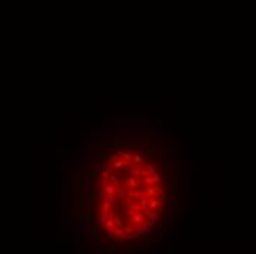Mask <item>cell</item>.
<instances>
[{
	"instance_id": "cell-1",
	"label": "cell",
	"mask_w": 256,
	"mask_h": 254,
	"mask_svg": "<svg viewBox=\"0 0 256 254\" xmlns=\"http://www.w3.org/2000/svg\"><path fill=\"white\" fill-rule=\"evenodd\" d=\"M152 226H153V223H150L149 220H144V222H141V223L135 225L134 229H135V232L138 234V237H144L149 231L152 229Z\"/></svg>"
},
{
	"instance_id": "cell-2",
	"label": "cell",
	"mask_w": 256,
	"mask_h": 254,
	"mask_svg": "<svg viewBox=\"0 0 256 254\" xmlns=\"http://www.w3.org/2000/svg\"><path fill=\"white\" fill-rule=\"evenodd\" d=\"M146 220V214L141 213V212H137L133 216H127V222L130 223V225H138V223H141V222H144Z\"/></svg>"
},
{
	"instance_id": "cell-3",
	"label": "cell",
	"mask_w": 256,
	"mask_h": 254,
	"mask_svg": "<svg viewBox=\"0 0 256 254\" xmlns=\"http://www.w3.org/2000/svg\"><path fill=\"white\" fill-rule=\"evenodd\" d=\"M147 213H146V219H149V222L150 223H156L158 222V219H159V212H156L155 209L153 210H146Z\"/></svg>"
},
{
	"instance_id": "cell-4",
	"label": "cell",
	"mask_w": 256,
	"mask_h": 254,
	"mask_svg": "<svg viewBox=\"0 0 256 254\" xmlns=\"http://www.w3.org/2000/svg\"><path fill=\"white\" fill-rule=\"evenodd\" d=\"M138 182H140V179L137 178V176H127V185L128 188H131V189H135V188L138 187Z\"/></svg>"
},
{
	"instance_id": "cell-5",
	"label": "cell",
	"mask_w": 256,
	"mask_h": 254,
	"mask_svg": "<svg viewBox=\"0 0 256 254\" xmlns=\"http://www.w3.org/2000/svg\"><path fill=\"white\" fill-rule=\"evenodd\" d=\"M162 206V201L161 200H158V198H149V204H147V207H146V210H153V209H159Z\"/></svg>"
},
{
	"instance_id": "cell-6",
	"label": "cell",
	"mask_w": 256,
	"mask_h": 254,
	"mask_svg": "<svg viewBox=\"0 0 256 254\" xmlns=\"http://www.w3.org/2000/svg\"><path fill=\"white\" fill-rule=\"evenodd\" d=\"M118 198H119V197L116 195V192H113V194H105V192H103V195H102V200L108 201V203H110V204H113Z\"/></svg>"
},
{
	"instance_id": "cell-7",
	"label": "cell",
	"mask_w": 256,
	"mask_h": 254,
	"mask_svg": "<svg viewBox=\"0 0 256 254\" xmlns=\"http://www.w3.org/2000/svg\"><path fill=\"white\" fill-rule=\"evenodd\" d=\"M124 229L122 228H118V226H115L113 228V231H112V237H115L116 240H121V241H124Z\"/></svg>"
},
{
	"instance_id": "cell-8",
	"label": "cell",
	"mask_w": 256,
	"mask_h": 254,
	"mask_svg": "<svg viewBox=\"0 0 256 254\" xmlns=\"http://www.w3.org/2000/svg\"><path fill=\"white\" fill-rule=\"evenodd\" d=\"M144 195L149 197V198H152L153 195H156V188L153 187V185H149V187L144 189Z\"/></svg>"
},
{
	"instance_id": "cell-9",
	"label": "cell",
	"mask_w": 256,
	"mask_h": 254,
	"mask_svg": "<svg viewBox=\"0 0 256 254\" xmlns=\"http://www.w3.org/2000/svg\"><path fill=\"white\" fill-rule=\"evenodd\" d=\"M112 166H113V169L119 171V169H122V168L125 166V162L122 160V159H115V160H113V163H112Z\"/></svg>"
},
{
	"instance_id": "cell-10",
	"label": "cell",
	"mask_w": 256,
	"mask_h": 254,
	"mask_svg": "<svg viewBox=\"0 0 256 254\" xmlns=\"http://www.w3.org/2000/svg\"><path fill=\"white\" fill-rule=\"evenodd\" d=\"M141 166H143V168H144V169L147 171V174H149V175H153L155 172H156V168H155V166H153L152 163H146V162H144V163H143Z\"/></svg>"
},
{
	"instance_id": "cell-11",
	"label": "cell",
	"mask_w": 256,
	"mask_h": 254,
	"mask_svg": "<svg viewBox=\"0 0 256 254\" xmlns=\"http://www.w3.org/2000/svg\"><path fill=\"white\" fill-rule=\"evenodd\" d=\"M108 182L113 184L115 187H118V185H119V179H118V176H116V175H113L112 172H110V174H109V176H108Z\"/></svg>"
},
{
	"instance_id": "cell-12",
	"label": "cell",
	"mask_w": 256,
	"mask_h": 254,
	"mask_svg": "<svg viewBox=\"0 0 256 254\" xmlns=\"http://www.w3.org/2000/svg\"><path fill=\"white\" fill-rule=\"evenodd\" d=\"M137 201L140 203V206L143 207V210H146V207H147V204H149V197L143 195V197H140V198H138Z\"/></svg>"
},
{
	"instance_id": "cell-13",
	"label": "cell",
	"mask_w": 256,
	"mask_h": 254,
	"mask_svg": "<svg viewBox=\"0 0 256 254\" xmlns=\"http://www.w3.org/2000/svg\"><path fill=\"white\" fill-rule=\"evenodd\" d=\"M133 163H134V165H138V166H141V165L144 163V160H143V157H141L140 154H133Z\"/></svg>"
},
{
	"instance_id": "cell-14",
	"label": "cell",
	"mask_w": 256,
	"mask_h": 254,
	"mask_svg": "<svg viewBox=\"0 0 256 254\" xmlns=\"http://www.w3.org/2000/svg\"><path fill=\"white\" fill-rule=\"evenodd\" d=\"M152 176V181H153V185H156V184H161L162 182V178H161V175L158 174V172H155L153 175H150Z\"/></svg>"
},
{
	"instance_id": "cell-15",
	"label": "cell",
	"mask_w": 256,
	"mask_h": 254,
	"mask_svg": "<svg viewBox=\"0 0 256 254\" xmlns=\"http://www.w3.org/2000/svg\"><path fill=\"white\" fill-rule=\"evenodd\" d=\"M128 169H130V174L133 175V176H137V175H138V171H140L138 165H134V163H133V166H128Z\"/></svg>"
},
{
	"instance_id": "cell-16",
	"label": "cell",
	"mask_w": 256,
	"mask_h": 254,
	"mask_svg": "<svg viewBox=\"0 0 256 254\" xmlns=\"http://www.w3.org/2000/svg\"><path fill=\"white\" fill-rule=\"evenodd\" d=\"M113 222H115V226H118V228H122L124 225H125V223H124V220L121 219V216H118V214H115Z\"/></svg>"
},
{
	"instance_id": "cell-17",
	"label": "cell",
	"mask_w": 256,
	"mask_h": 254,
	"mask_svg": "<svg viewBox=\"0 0 256 254\" xmlns=\"http://www.w3.org/2000/svg\"><path fill=\"white\" fill-rule=\"evenodd\" d=\"M112 171L109 168H102V181H108V176Z\"/></svg>"
},
{
	"instance_id": "cell-18",
	"label": "cell",
	"mask_w": 256,
	"mask_h": 254,
	"mask_svg": "<svg viewBox=\"0 0 256 254\" xmlns=\"http://www.w3.org/2000/svg\"><path fill=\"white\" fill-rule=\"evenodd\" d=\"M122 229H124V234H133V232H135L134 225H133V226H131V225H124Z\"/></svg>"
},
{
	"instance_id": "cell-19",
	"label": "cell",
	"mask_w": 256,
	"mask_h": 254,
	"mask_svg": "<svg viewBox=\"0 0 256 254\" xmlns=\"http://www.w3.org/2000/svg\"><path fill=\"white\" fill-rule=\"evenodd\" d=\"M91 238H93L94 241L99 238V235H97V232H96V228H93V229H91Z\"/></svg>"
},
{
	"instance_id": "cell-20",
	"label": "cell",
	"mask_w": 256,
	"mask_h": 254,
	"mask_svg": "<svg viewBox=\"0 0 256 254\" xmlns=\"http://www.w3.org/2000/svg\"><path fill=\"white\" fill-rule=\"evenodd\" d=\"M96 195H97V194H96V188H91V200L93 201L96 200Z\"/></svg>"
},
{
	"instance_id": "cell-21",
	"label": "cell",
	"mask_w": 256,
	"mask_h": 254,
	"mask_svg": "<svg viewBox=\"0 0 256 254\" xmlns=\"http://www.w3.org/2000/svg\"><path fill=\"white\" fill-rule=\"evenodd\" d=\"M75 240H77V242H82V241H84V238H82V235H81V234H78Z\"/></svg>"
}]
</instances>
